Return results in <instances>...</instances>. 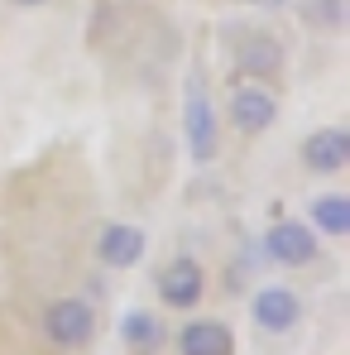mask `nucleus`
I'll use <instances>...</instances> for the list:
<instances>
[{"label": "nucleus", "instance_id": "obj_1", "mask_svg": "<svg viewBox=\"0 0 350 355\" xmlns=\"http://www.w3.org/2000/svg\"><path fill=\"white\" fill-rule=\"evenodd\" d=\"M44 336L58 351H82L96 336V307L87 297H53L44 307Z\"/></svg>", "mask_w": 350, "mask_h": 355}, {"label": "nucleus", "instance_id": "obj_10", "mask_svg": "<svg viewBox=\"0 0 350 355\" xmlns=\"http://www.w3.org/2000/svg\"><path fill=\"white\" fill-rule=\"evenodd\" d=\"M177 355H235V336L226 322L216 317H197L177 331Z\"/></svg>", "mask_w": 350, "mask_h": 355}, {"label": "nucleus", "instance_id": "obj_5", "mask_svg": "<svg viewBox=\"0 0 350 355\" xmlns=\"http://www.w3.org/2000/svg\"><path fill=\"white\" fill-rule=\"evenodd\" d=\"M235 67L250 77V82H279L283 77V44L264 29H245L240 44H235Z\"/></svg>", "mask_w": 350, "mask_h": 355}, {"label": "nucleus", "instance_id": "obj_14", "mask_svg": "<svg viewBox=\"0 0 350 355\" xmlns=\"http://www.w3.org/2000/svg\"><path fill=\"white\" fill-rule=\"evenodd\" d=\"M10 5H19V10H39V5H49V0H10Z\"/></svg>", "mask_w": 350, "mask_h": 355}, {"label": "nucleus", "instance_id": "obj_3", "mask_svg": "<svg viewBox=\"0 0 350 355\" xmlns=\"http://www.w3.org/2000/svg\"><path fill=\"white\" fill-rule=\"evenodd\" d=\"M250 322L264 336H288L292 327L302 322V297L283 288V284H264L259 293L250 297Z\"/></svg>", "mask_w": 350, "mask_h": 355}, {"label": "nucleus", "instance_id": "obj_13", "mask_svg": "<svg viewBox=\"0 0 350 355\" xmlns=\"http://www.w3.org/2000/svg\"><path fill=\"white\" fill-rule=\"evenodd\" d=\"M120 331H125V341H130V346H139V351H149V346H159V341H164V327H159L149 312H130V317L120 322Z\"/></svg>", "mask_w": 350, "mask_h": 355}, {"label": "nucleus", "instance_id": "obj_9", "mask_svg": "<svg viewBox=\"0 0 350 355\" xmlns=\"http://www.w3.org/2000/svg\"><path fill=\"white\" fill-rule=\"evenodd\" d=\"M144 250H149V236H144L139 226H130V221H111V226L96 236V259H101L106 269H134V264L144 259Z\"/></svg>", "mask_w": 350, "mask_h": 355}, {"label": "nucleus", "instance_id": "obj_6", "mask_svg": "<svg viewBox=\"0 0 350 355\" xmlns=\"http://www.w3.org/2000/svg\"><path fill=\"white\" fill-rule=\"evenodd\" d=\"M350 164V130L341 125H322L302 139V168L312 178H336Z\"/></svg>", "mask_w": 350, "mask_h": 355}, {"label": "nucleus", "instance_id": "obj_11", "mask_svg": "<svg viewBox=\"0 0 350 355\" xmlns=\"http://www.w3.org/2000/svg\"><path fill=\"white\" fill-rule=\"evenodd\" d=\"M307 226H312L317 236H331V240L350 236V197L346 192H322V197H312V202H307Z\"/></svg>", "mask_w": 350, "mask_h": 355}, {"label": "nucleus", "instance_id": "obj_2", "mask_svg": "<svg viewBox=\"0 0 350 355\" xmlns=\"http://www.w3.org/2000/svg\"><path fill=\"white\" fill-rule=\"evenodd\" d=\"M226 120L235 125V135H264L274 130L279 120V96L259 82H245V87H231V101H226Z\"/></svg>", "mask_w": 350, "mask_h": 355}, {"label": "nucleus", "instance_id": "obj_7", "mask_svg": "<svg viewBox=\"0 0 350 355\" xmlns=\"http://www.w3.org/2000/svg\"><path fill=\"white\" fill-rule=\"evenodd\" d=\"M264 254L274 264H288V269H302L322 254V240L307 221H274L269 236H264Z\"/></svg>", "mask_w": 350, "mask_h": 355}, {"label": "nucleus", "instance_id": "obj_12", "mask_svg": "<svg viewBox=\"0 0 350 355\" xmlns=\"http://www.w3.org/2000/svg\"><path fill=\"white\" fill-rule=\"evenodd\" d=\"M297 19L317 34H341L346 24V0H297Z\"/></svg>", "mask_w": 350, "mask_h": 355}, {"label": "nucleus", "instance_id": "obj_4", "mask_svg": "<svg viewBox=\"0 0 350 355\" xmlns=\"http://www.w3.org/2000/svg\"><path fill=\"white\" fill-rule=\"evenodd\" d=\"M159 297H164V307H173V312H192L202 293H207V274H202V264L192 259V254H177L168 259L164 269H159Z\"/></svg>", "mask_w": 350, "mask_h": 355}, {"label": "nucleus", "instance_id": "obj_8", "mask_svg": "<svg viewBox=\"0 0 350 355\" xmlns=\"http://www.w3.org/2000/svg\"><path fill=\"white\" fill-rule=\"evenodd\" d=\"M187 149L197 164H211L216 149H221V130L211 116V101H207V87L202 82H187Z\"/></svg>", "mask_w": 350, "mask_h": 355}]
</instances>
